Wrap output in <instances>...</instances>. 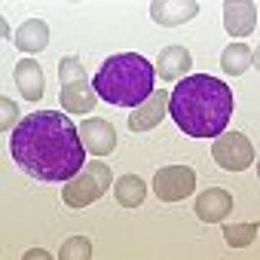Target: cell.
<instances>
[{"mask_svg": "<svg viewBox=\"0 0 260 260\" xmlns=\"http://www.w3.org/2000/svg\"><path fill=\"white\" fill-rule=\"evenodd\" d=\"M257 25V4L254 0H226L223 4V28L236 37L251 34Z\"/></svg>", "mask_w": 260, "mask_h": 260, "instance_id": "52a82bcc", "label": "cell"}, {"mask_svg": "<svg viewBox=\"0 0 260 260\" xmlns=\"http://www.w3.org/2000/svg\"><path fill=\"white\" fill-rule=\"evenodd\" d=\"M110 181H113V175H110V166H107V162H101V159L86 162L83 172H77L71 181H64V190H61L64 205H71V208H86V205H92L95 199H101V196L107 193Z\"/></svg>", "mask_w": 260, "mask_h": 260, "instance_id": "277c9868", "label": "cell"}, {"mask_svg": "<svg viewBox=\"0 0 260 260\" xmlns=\"http://www.w3.org/2000/svg\"><path fill=\"white\" fill-rule=\"evenodd\" d=\"M113 196H116V202H119L122 208H135V205L144 202L147 184H144L138 175H122V178L113 184Z\"/></svg>", "mask_w": 260, "mask_h": 260, "instance_id": "2e32d148", "label": "cell"}, {"mask_svg": "<svg viewBox=\"0 0 260 260\" xmlns=\"http://www.w3.org/2000/svg\"><path fill=\"white\" fill-rule=\"evenodd\" d=\"M0 107H4V122H0V128H4V132H10V125L19 119V107H16L10 98H0Z\"/></svg>", "mask_w": 260, "mask_h": 260, "instance_id": "44dd1931", "label": "cell"}, {"mask_svg": "<svg viewBox=\"0 0 260 260\" xmlns=\"http://www.w3.org/2000/svg\"><path fill=\"white\" fill-rule=\"evenodd\" d=\"M16 86L28 101H40L43 98V68L34 58H22L16 64Z\"/></svg>", "mask_w": 260, "mask_h": 260, "instance_id": "4fadbf2b", "label": "cell"}, {"mask_svg": "<svg viewBox=\"0 0 260 260\" xmlns=\"http://www.w3.org/2000/svg\"><path fill=\"white\" fill-rule=\"evenodd\" d=\"M80 138L92 156H107L116 147V132L107 119H86L80 128Z\"/></svg>", "mask_w": 260, "mask_h": 260, "instance_id": "ba28073f", "label": "cell"}, {"mask_svg": "<svg viewBox=\"0 0 260 260\" xmlns=\"http://www.w3.org/2000/svg\"><path fill=\"white\" fill-rule=\"evenodd\" d=\"M58 80H61V86H64V83H77V80H86L83 61H80V58H74V55L61 58V61H58Z\"/></svg>", "mask_w": 260, "mask_h": 260, "instance_id": "ffe728a7", "label": "cell"}, {"mask_svg": "<svg viewBox=\"0 0 260 260\" xmlns=\"http://www.w3.org/2000/svg\"><path fill=\"white\" fill-rule=\"evenodd\" d=\"M251 64H254V52H251L245 43H233V46H226V49H223L220 68H223L230 77H239V74H245Z\"/></svg>", "mask_w": 260, "mask_h": 260, "instance_id": "e0dca14e", "label": "cell"}, {"mask_svg": "<svg viewBox=\"0 0 260 260\" xmlns=\"http://www.w3.org/2000/svg\"><path fill=\"white\" fill-rule=\"evenodd\" d=\"M211 156H214V162H217L220 169H226V172H245V169H251V162H254V147H251V141H248L245 135H239V132H220V135L214 138Z\"/></svg>", "mask_w": 260, "mask_h": 260, "instance_id": "5b68a950", "label": "cell"}, {"mask_svg": "<svg viewBox=\"0 0 260 260\" xmlns=\"http://www.w3.org/2000/svg\"><path fill=\"white\" fill-rule=\"evenodd\" d=\"M193 187H196V172L190 166H166L153 178V190L162 202H178V199L190 196Z\"/></svg>", "mask_w": 260, "mask_h": 260, "instance_id": "8992f818", "label": "cell"}, {"mask_svg": "<svg viewBox=\"0 0 260 260\" xmlns=\"http://www.w3.org/2000/svg\"><path fill=\"white\" fill-rule=\"evenodd\" d=\"M98 101V92L89 80H77V83H64L58 92V104L68 113H89Z\"/></svg>", "mask_w": 260, "mask_h": 260, "instance_id": "8fae6325", "label": "cell"}, {"mask_svg": "<svg viewBox=\"0 0 260 260\" xmlns=\"http://www.w3.org/2000/svg\"><path fill=\"white\" fill-rule=\"evenodd\" d=\"M169 113L190 138H217L233 116V92L226 83L208 74L184 77L169 92Z\"/></svg>", "mask_w": 260, "mask_h": 260, "instance_id": "7a4b0ae2", "label": "cell"}, {"mask_svg": "<svg viewBox=\"0 0 260 260\" xmlns=\"http://www.w3.org/2000/svg\"><path fill=\"white\" fill-rule=\"evenodd\" d=\"M257 223H233V226H223V239L230 248H248L254 239H257Z\"/></svg>", "mask_w": 260, "mask_h": 260, "instance_id": "ac0fdd59", "label": "cell"}, {"mask_svg": "<svg viewBox=\"0 0 260 260\" xmlns=\"http://www.w3.org/2000/svg\"><path fill=\"white\" fill-rule=\"evenodd\" d=\"M190 64H193V58L184 46H166L156 58V74L172 83V80H181L190 71Z\"/></svg>", "mask_w": 260, "mask_h": 260, "instance_id": "5bb4252c", "label": "cell"}, {"mask_svg": "<svg viewBox=\"0 0 260 260\" xmlns=\"http://www.w3.org/2000/svg\"><path fill=\"white\" fill-rule=\"evenodd\" d=\"M86 144L80 128L58 110H37L25 116L10 135V153L34 181L58 184L83 172Z\"/></svg>", "mask_w": 260, "mask_h": 260, "instance_id": "6da1fadb", "label": "cell"}, {"mask_svg": "<svg viewBox=\"0 0 260 260\" xmlns=\"http://www.w3.org/2000/svg\"><path fill=\"white\" fill-rule=\"evenodd\" d=\"M166 113H169V92H166V89H156L141 107L132 110L128 125H132V132H147V128H153Z\"/></svg>", "mask_w": 260, "mask_h": 260, "instance_id": "9c48e42d", "label": "cell"}, {"mask_svg": "<svg viewBox=\"0 0 260 260\" xmlns=\"http://www.w3.org/2000/svg\"><path fill=\"white\" fill-rule=\"evenodd\" d=\"M196 13H199L196 0H184V4H181V0H153V4H150L153 22H159L166 28H175L181 22H190Z\"/></svg>", "mask_w": 260, "mask_h": 260, "instance_id": "30bf717a", "label": "cell"}, {"mask_svg": "<svg viewBox=\"0 0 260 260\" xmlns=\"http://www.w3.org/2000/svg\"><path fill=\"white\" fill-rule=\"evenodd\" d=\"M77 257H92V242L89 239H83V236H74V239H68L64 245H61V251H58V260H77Z\"/></svg>", "mask_w": 260, "mask_h": 260, "instance_id": "d6986e66", "label": "cell"}, {"mask_svg": "<svg viewBox=\"0 0 260 260\" xmlns=\"http://www.w3.org/2000/svg\"><path fill=\"white\" fill-rule=\"evenodd\" d=\"M34 257H52V254H46L43 248H31V251L25 254V260H34Z\"/></svg>", "mask_w": 260, "mask_h": 260, "instance_id": "7402d4cb", "label": "cell"}, {"mask_svg": "<svg viewBox=\"0 0 260 260\" xmlns=\"http://www.w3.org/2000/svg\"><path fill=\"white\" fill-rule=\"evenodd\" d=\"M13 40H16V46H19L22 52H40V49H46V43H49V25H46L43 19H28V22L13 34Z\"/></svg>", "mask_w": 260, "mask_h": 260, "instance_id": "9a60e30c", "label": "cell"}, {"mask_svg": "<svg viewBox=\"0 0 260 260\" xmlns=\"http://www.w3.org/2000/svg\"><path fill=\"white\" fill-rule=\"evenodd\" d=\"M153 80H156V71L144 55L119 52L101 64L92 86H95L98 98H104L113 107H141L156 92Z\"/></svg>", "mask_w": 260, "mask_h": 260, "instance_id": "3957f363", "label": "cell"}, {"mask_svg": "<svg viewBox=\"0 0 260 260\" xmlns=\"http://www.w3.org/2000/svg\"><path fill=\"white\" fill-rule=\"evenodd\" d=\"M230 208H233V196L220 187H211L196 196V217L205 223H220L230 214Z\"/></svg>", "mask_w": 260, "mask_h": 260, "instance_id": "7c38bea8", "label": "cell"}]
</instances>
